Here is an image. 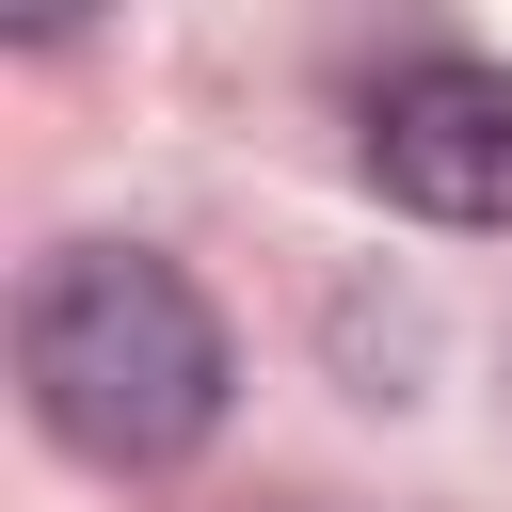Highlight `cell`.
<instances>
[{
    "label": "cell",
    "instance_id": "2",
    "mask_svg": "<svg viewBox=\"0 0 512 512\" xmlns=\"http://www.w3.org/2000/svg\"><path fill=\"white\" fill-rule=\"evenodd\" d=\"M368 176L416 208V224H464V240H496L512 224V64H400L384 96H368Z\"/></svg>",
    "mask_w": 512,
    "mask_h": 512
},
{
    "label": "cell",
    "instance_id": "1",
    "mask_svg": "<svg viewBox=\"0 0 512 512\" xmlns=\"http://www.w3.org/2000/svg\"><path fill=\"white\" fill-rule=\"evenodd\" d=\"M16 368H32V416L80 464H192L224 432V384H240L208 288L144 240H64L16 288Z\"/></svg>",
    "mask_w": 512,
    "mask_h": 512
}]
</instances>
